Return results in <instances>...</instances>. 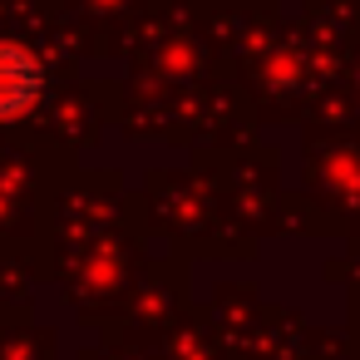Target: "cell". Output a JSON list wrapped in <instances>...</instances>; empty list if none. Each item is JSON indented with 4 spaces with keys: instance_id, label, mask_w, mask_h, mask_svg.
Here are the masks:
<instances>
[{
    "instance_id": "obj_1",
    "label": "cell",
    "mask_w": 360,
    "mask_h": 360,
    "mask_svg": "<svg viewBox=\"0 0 360 360\" xmlns=\"http://www.w3.org/2000/svg\"><path fill=\"white\" fill-rule=\"evenodd\" d=\"M40 94V65L20 45H0V119L30 109Z\"/></svg>"
}]
</instances>
